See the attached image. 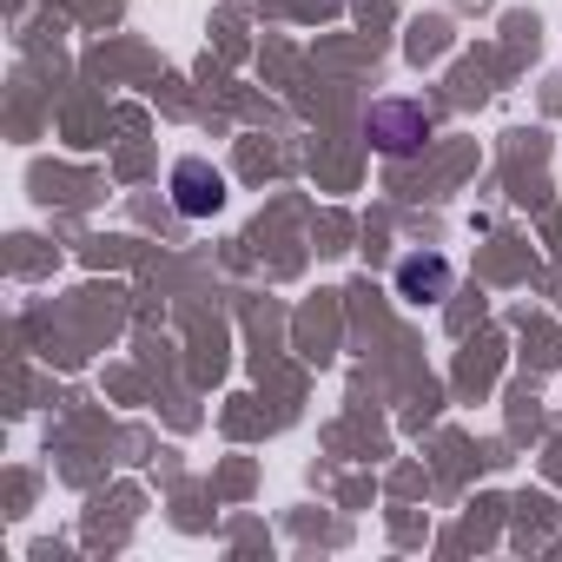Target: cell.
<instances>
[{
	"mask_svg": "<svg viewBox=\"0 0 562 562\" xmlns=\"http://www.w3.org/2000/svg\"><path fill=\"white\" fill-rule=\"evenodd\" d=\"M450 258H437V251H411L404 265H397V299H411V305H437V299H450Z\"/></svg>",
	"mask_w": 562,
	"mask_h": 562,
	"instance_id": "3",
	"label": "cell"
},
{
	"mask_svg": "<svg viewBox=\"0 0 562 562\" xmlns=\"http://www.w3.org/2000/svg\"><path fill=\"white\" fill-rule=\"evenodd\" d=\"M430 113L417 106V100H378L371 113H364V133L378 139V153H391V159H404V153H417L424 139H430Z\"/></svg>",
	"mask_w": 562,
	"mask_h": 562,
	"instance_id": "1",
	"label": "cell"
},
{
	"mask_svg": "<svg viewBox=\"0 0 562 562\" xmlns=\"http://www.w3.org/2000/svg\"><path fill=\"white\" fill-rule=\"evenodd\" d=\"M172 205H179L186 218H212V212L225 205V179H218L205 159H179V166H172Z\"/></svg>",
	"mask_w": 562,
	"mask_h": 562,
	"instance_id": "2",
	"label": "cell"
}]
</instances>
